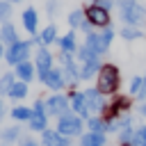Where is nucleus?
<instances>
[{
    "mask_svg": "<svg viewBox=\"0 0 146 146\" xmlns=\"http://www.w3.org/2000/svg\"><path fill=\"white\" fill-rule=\"evenodd\" d=\"M36 78H39V82H43L48 89H52V91H59V89H64L66 87V82H64V75H62V68H50L48 73H36Z\"/></svg>",
    "mask_w": 146,
    "mask_h": 146,
    "instance_id": "9",
    "label": "nucleus"
},
{
    "mask_svg": "<svg viewBox=\"0 0 146 146\" xmlns=\"http://www.w3.org/2000/svg\"><path fill=\"white\" fill-rule=\"evenodd\" d=\"M139 114H141V116H146V103H141V105H139Z\"/></svg>",
    "mask_w": 146,
    "mask_h": 146,
    "instance_id": "37",
    "label": "nucleus"
},
{
    "mask_svg": "<svg viewBox=\"0 0 146 146\" xmlns=\"http://www.w3.org/2000/svg\"><path fill=\"white\" fill-rule=\"evenodd\" d=\"M11 119L14 121H30L32 119V107H25V105H16L11 112Z\"/></svg>",
    "mask_w": 146,
    "mask_h": 146,
    "instance_id": "24",
    "label": "nucleus"
},
{
    "mask_svg": "<svg viewBox=\"0 0 146 146\" xmlns=\"http://www.w3.org/2000/svg\"><path fill=\"white\" fill-rule=\"evenodd\" d=\"M30 50H32V41H21V39H18L14 46L5 48V59H7V64L18 66L21 62H27Z\"/></svg>",
    "mask_w": 146,
    "mask_h": 146,
    "instance_id": "4",
    "label": "nucleus"
},
{
    "mask_svg": "<svg viewBox=\"0 0 146 146\" xmlns=\"http://www.w3.org/2000/svg\"><path fill=\"white\" fill-rule=\"evenodd\" d=\"M57 39H59V36H57V27L50 23V25H46V27H43V30H41V32H39L34 39H32V43H39L41 48H46V46L55 43Z\"/></svg>",
    "mask_w": 146,
    "mask_h": 146,
    "instance_id": "13",
    "label": "nucleus"
},
{
    "mask_svg": "<svg viewBox=\"0 0 146 146\" xmlns=\"http://www.w3.org/2000/svg\"><path fill=\"white\" fill-rule=\"evenodd\" d=\"M25 96H27V82L16 80V82H14V87H11V91H9V98L21 100V98H25Z\"/></svg>",
    "mask_w": 146,
    "mask_h": 146,
    "instance_id": "26",
    "label": "nucleus"
},
{
    "mask_svg": "<svg viewBox=\"0 0 146 146\" xmlns=\"http://www.w3.org/2000/svg\"><path fill=\"white\" fill-rule=\"evenodd\" d=\"M21 23H23V27H25L27 34H32V36L39 34V14H36L34 7L23 9V14H21Z\"/></svg>",
    "mask_w": 146,
    "mask_h": 146,
    "instance_id": "11",
    "label": "nucleus"
},
{
    "mask_svg": "<svg viewBox=\"0 0 146 146\" xmlns=\"http://www.w3.org/2000/svg\"><path fill=\"white\" fill-rule=\"evenodd\" d=\"M80 146H105V135L103 132H87L80 137Z\"/></svg>",
    "mask_w": 146,
    "mask_h": 146,
    "instance_id": "22",
    "label": "nucleus"
},
{
    "mask_svg": "<svg viewBox=\"0 0 146 146\" xmlns=\"http://www.w3.org/2000/svg\"><path fill=\"white\" fill-rule=\"evenodd\" d=\"M96 5H98V7H103V9H107V11H110V9H112V7H114V5H116V2H114V0H96Z\"/></svg>",
    "mask_w": 146,
    "mask_h": 146,
    "instance_id": "33",
    "label": "nucleus"
},
{
    "mask_svg": "<svg viewBox=\"0 0 146 146\" xmlns=\"http://www.w3.org/2000/svg\"><path fill=\"white\" fill-rule=\"evenodd\" d=\"M5 116V107H2V103H0V119Z\"/></svg>",
    "mask_w": 146,
    "mask_h": 146,
    "instance_id": "38",
    "label": "nucleus"
},
{
    "mask_svg": "<svg viewBox=\"0 0 146 146\" xmlns=\"http://www.w3.org/2000/svg\"><path fill=\"white\" fill-rule=\"evenodd\" d=\"M135 2H139V0H135Z\"/></svg>",
    "mask_w": 146,
    "mask_h": 146,
    "instance_id": "40",
    "label": "nucleus"
},
{
    "mask_svg": "<svg viewBox=\"0 0 146 146\" xmlns=\"http://www.w3.org/2000/svg\"><path fill=\"white\" fill-rule=\"evenodd\" d=\"M100 59H96V62H87V64H80V80H91V78H96L98 75V71H100Z\"/></svg>",
    "mask_w": 146,
    "mask_h": 146,
    "instance_id": "20",
    "label": "nucleus"
},
{
    "mask_svg": "<svg viewBox=\"0 0 146 146\" xmlns=\"http://www.w3.org/2000/svg\"><path fill=\"white\" fill-rule=\"evenodd\" d=\"M105 130H107V119L89 116V132H105Z\"/></svg>",
    "mask_w": 146,
    "mask_h": 146,
    "instance_id": "28",
    "label": "nucleus"
},
{
    "mask_svg": "<svg viewBox=\"0 0 146 146\" xmlns=\"http://www.w3.org/2000/svg\"><path fill=\"white\" fill-rule=\"evenodd\" d=\"M14 82H16V73H5V75L0 78V94H2V96H9Z\"/></svg>",
    "mask_w": 146,
    "mask_h": 146,
    "instance_id": "27",
    "label": "nucleus"
},
{
    "mask_svg": "<svg viewBox=\"0 0 146 146\" xmlns=\"http://www.w3.org/2000/svg\"><path fill=\"white\" fill-rule=\"evenodd\" d=\"M57 46H59V50L62 52H78V43H75V32H66L64 36H59L57 39Z\"/></svg>",
    "mask_w": 146,
    "mask_h": 146,
    "instance_id": "19",
    "label": "nucleus"
},
{
    "mask_svg": "<svg viewBox=\"0 0 146 146\" xmlns=\"http://www.w3.org/2000/svg\"><path fill=\"white\" fill-rule=\"evenodd\" d=\"M71 110V98L64 94H52L50 98H46V114L48 116H64Z\"/></svg>",
    "mask_w": 146,
    "mask_h": 146,
    "instance_id": "5",
    "label": "nucleus"
},
{
    "mask_svg": "<svg viewBox=\"0 0 146 146\" xmlns=\"http://www.w3.org/2000/svg\"><path fill=\"white\" fill-rule=\"evenodd\" d=\"M96 59H100V55H98L94 48H89L87 43L78 46V62H80V64H87V62H96Z\"/></svg>",
    "mask_w": 146,
    "mask_h": 146,
    "instance_id": "21",
    "label": "nucleus"
},
{
    "mask_svg": "<svg viewBox=\"0 0 146 146\" xmlns=\"http://www.w3.org/2000/svg\"><path fill=\"white\" fill-rule=\"evenodd\" d=\"M144 82H146V78H141V75H135V78L130 80V94H132V96H137V94L141 91Z\"/></svg>",
    "mask_w": 146,
    "mask_h": 146,
    "instance_id": "32",
    "label": "nucleus"
},
{
    "mask_svg": "<svg viewBox=\"0 0 146 146\" xmlns=\"http://www.w3.org/2000/svg\"><path fill=\"white\" fill-rule=\"evenodd\" d=\"M71 110L80 116V119H89V105H87V98H84V91H73L71 94Z\"/></svg>",
    "mask_w": 146,
    "mask_h": 146,
    "instance_id": "12",
    "label": "nucleus"
},
{
    "mask_svg": "<svg viewBox=\"0 0 146 146\" xmlns=\"http://www.w3.org/2000/svg\"><path fill=\"white\" fill-rule=\"evenodd\" d=\"M144 78H146V75H144Z\"/></svg>",
    "mask_w": 146,
    "mask_h": 146,
    "instance_id": "41",
    "label": "nucleus"
},
{
    "mask_svg": "<svg viewBox=\"0 0 146 146\" xmlns=\"http://www.w3.org/2000/svg\"><path fill=\"white\" fill-rule=\"evenodd\" d=\"M116 7H119V16H121V21H123L125 25L139 27V25L146 23V7H144L141 2H135V0H119Z\"/></svg>",
    "mask_w": 146,
    "mask_h": 146,
    "instance_id": "2",
    "label": "nucleus"
},
{
    "mask_svg": "<svg viewBox=\"0 0 146 146\" xmlns=\"http://www.w3.org/2000/svg\"><path fill=\"white\" fill-rule=\"evenodd\" d=\"M57 132L59 135H64V137H75V135H80L82 132V119L78 116V114H64V116H59L57 119Z\"/></svg>",
    "mask_w": 146,
    "mask_h": 146,
    "instance_id": "6",
    "label": "nucleus"
},
{
    "mask_svg": "<svg viewBox=\"0 0 146 146\" xmlns=\"http://www.w3.org/2000/svg\"><path fill=\"white\" fill-rule=\"evenodd\" d=\"M119 82H121V73L114 64H103L98 75H96V89L103 94V96H114L116 89H119Z\"/></svg>",
    "mask_w": 146,
    "mask_h": 146,
    "instance_id": "1",
    "label": "nucleus"
},
{
    "mask_svg": "<svg viewBox=\"0 0 146 146\" xmlns=\"http://www.w3.org/2000/svg\"><path fill=\"white\" fill-rule=\"evenodd\" d=\"M80 32H84V36H87V34H91V32H94V25H91L89 21H84V23H82V27H80Z\"/></svg>",
    "mask_w": 146,
    "mask_h": 146,
    "instance_id": "34",
    "label": "nucleus"
},
{
    "mask_svg": "<svg viewBox=\"0 0 146 146\" xmlns=\"http://www.w3.org/2000/svg\"><path fill=\"white\" fill-rule=\"evenodd\" d=\"M84 16H87V21H89L94 27H98V30L112 25V16H110V11L103 9V7H98L96 2L89 5V7H84Z\"/></svg>",
    "mask_w": 146,
    "mask_h": 146,
    "instance_id": "7",
    "label": "nucleus"
},
{
    "mask_svg": "<svg viewBox=\"0 0 146 146\" xmlns=\"http://www.w3.org/2000/svg\"><path fill=\"white\" fill-rule=\"evenodd\" d=\"M66 21H68V25H71L73 30H80V27H82V23L87 21L84 9H73V11L68 14V18H66Z\"/></svg>",
    "mask_w": 146,
    "mask_h": 146,
    "instance_id": "23",
    "label": "nucleus"
},
{
    "mask_svg": "<svg viewBox=\"0 0 146 146\" xmlns=\"http://www.w3.org/2000/svg\"><path fill=\"white\" fill-rule=\"evenodd\" d=\"M132 146H146V125L137 128L132 135Z\"/></svg>",
    "mask_w": 146,
    "mask_h": 146,
    "instance_id": "30",
    "label": "nucleus"
},
{
    "mask_svg": "<svg viewBox=\"0 0 146 146\" xmlns=\"http://www.w3.org/2000/svg\"><path fill=\"white\" fill-rule=\"evenodd\" d=\"M41 144L43 146H68V137L59 135L57 130H43L41 132Z\"/></svg>",
    "mask_w": 146,
    "mask_h": 146,
    "instance_id": "16",
    "label": "nucleus"
},
{
    "mask_svg": "<svg viewBox=\"0 0 146 146\" xmlns=\"http://www.w3.org/2000/svg\"><path fill=\"white\" fill-rule=\"evenodd\" d=\"M112 41H114V27H112V25H110V27H103L100 32H91V34L84 36V43H87L89 48H94L98 55H105V52L110 50Z\"/></svg>",
    "mask_w": 146,
    "mask_h": 146,
    "instance_id": "3",
    "label": "nucleus"
},
{
    "mask_svg": "<svg viewBox=\"0 0 146 146\" xmlns=\"http://www.w3.org/2000/svg\"><path fill=\"white\" fill-rule=\"evenodd\" d=\"M11 16V2L9 0H0V23H7Z\"/></svg>",
    "mask_w": 146,
    "mask_h": 146,
    "instance_id": "31",
    "label": "nucleus"
},
{
    "mask_svg": "<svg viewBox=\"0 0 146 146\" xmlns=\"http://www.w3.org/2000/svg\"><path fill=\"white\" fill-rule=\"evenodd\" d=\"M137 98H139L141 103H146V82H144V87H141V91L137 94Z\"/></svg>",
    "mask_w": 146,
    "mask_h": 146,
    "instance_id": "36",
    "label": "nucleus"
},
{
    "mask_svg": "<svg viewBox=\"0 0 146 146\" xmlns=\"http://www.w3.org/2000/svg\"><path fill=\"white\" fill-rule=\"evenodd\" d=\"M34 66H36V73H48L52 68V55L48 52V48H39L36 55H34Z\"/></svg>",
    "mask_w": 146,
    "mask_h": 146,
    "instance_id": "14",
    "label": "nucleus"
},
{
    "mask_svg": "<svg viewBox=\"0 0 146 146\" xmlns=\"http://www.w3.org/2000/svg\"><path fill=\"white\" fill-rule=\"evenodd\" d=\"M34 71H36V66L27 59V62H21V64L16 66V71H14V73H16V78H18L21 82H30V80L34 78Z\"/></svg>",
    "mask_w": 146,
    "mask_h": 146,
    "instance_id": "18",
    "label": "nucleus"
},
{
    "mask_svg": "<svg viewBox=\"0 0 146 146\" xmlns=\"http://www.w3.org/2000/svg\"><path fill=\"white\" fill-rule=\"evenodd\" d=\"M84 98H87V105H89V112L91 114H103L105 112V96L96 89V87H91V89H84Z\"/></svg>",
    "mask_w": 146,
    "mask_h": 146,
    "instance_id": "10",
    "label": "nucleus"
},
{
    "mask_svg": "<svg viewBox=\"0 0 146 146\" xmlns=\"http://www.w3.org/2000/svg\"><path fill=\"white\" fill-rule=\"evenodd\" d=\"M0 41H2V46H7V48L18 41V32H16V27H14L11 21L0 23Z\"/></svg>",
    "mask_w": 146,
    "mask_h": 146,
    "instance_id": "15",
    "label": "nucleus"
},
{
    "mask_svg": "<svg viewBox=\"0 0 146 146\" xmlns=\"http://www.w3.org/2000/svg\"><path fill=\"white\" fill-rule=\"evenodd\" d=\"M9 2H11V5H14V2H23V0H9Z\"/></svg>",
    "mask_w": 146,
    "mask_h": 146,
    "instance_id": "39",
    "label": "nucleus"
},
{
    "mask_svg": "<svg viewBox=\"0 0 146 146\" xmlns=\"http://www.w3.org/2000/svg\"><path fill=\"white\" fill-rule=\"evenodd\" d=\"M30 130H36V132H43L48 128V114L46 110H32V119L27 121Z\"/></svg>",
    "mask_w": 146,
    "mask_h": 146,
    "instance_id": "17",
    "label": "nucleus"
},
{
    "mask_svg": "<svg viewBox=\"0 0 146 146\" xmlns=\"http://www.w3.org/2000/svg\"><path fill=\"white\" fill-rule=\"evenodd\" d=\"M59 62H62L64 82H66V84H75V82L80 80V66L75 64L73 55H71V52H62V55H59Z\"/></svg>",
    "mask_w": 146,
    "mask_h": 146,
    "instance_id": "8",
    "label": "nucleus"
},
{
    "mask_svg": "<svg viewBox=\"0 0 146 146\" xmlns=\"http://www.w3.org/2000/svg\"><path fill=\"white\" fill-rule=\"evenodd\" d=\"M21 137V130H18V125H11V128H5L2 132H0V139L5 141V144H9V141H16Z\"/></svg>",
    "mask_w": 146,
    "mask_h": 146,
    "instance_id": "29",
    "label": "nucleus"
},
{
    "mask_svg": "<svg viewBox=\"0 0 146 146\" xmlns=\"http://www.w3.org/2000/svg\"><path fill=\"white\" fill-rule=\"evenodd\" d=\"M21 146H39V141H34V139H21Z\"/></svg>",
    "mask_w": 146,
    "mask_h": 146,
    "instance_id": "35",
    "label": "nucleus"
},
{
    "mask_svg": "<svg viewBox=\"0 0 146 146\" xmlns=\"http://www.w3.org/2000/svg\"><path fill=\"white\" fill-rule=\"evenodd\" d=\"M119 34H121L125 41H135V39H141V36H144V34H141V30H139V27H135V25H123Z\"/></svg>",
    "mask_w": 146,
    "mask_h": 146,
    "instance_id": "25",
    "label": "nucleus"
}]
</instances>
